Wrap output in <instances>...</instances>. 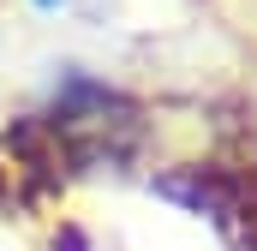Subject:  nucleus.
Listing matches in <instances>:
<instances>
[{
    "instance_id": "nucleus-1",
    "label": "nucleus",
    "mask_w": 257,
    "mask_h": 251,
    "mask_svg": "<svg viewBox=\"0 0 257 251\" xmlns=\"http://www.w3.org/2000/svg\"><path fill=\"white\" fill-rule=\"evenodd\" d=\"M42 6H60V0H42Z\"/></svg>"
}]
</instances>
